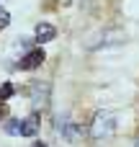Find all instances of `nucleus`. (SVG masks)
Returning <instances> with one entry per match:
<instances>
[{"mask_svg":"<svg viewBox=\"0 0 139 147\" xmlns=\"http://www.w3.org/2000/svg\"><path fill=\"white\" fill-rule=\"evenodd\" d=\"M116 124H119L116 114L108 111V109H101V111L93 114V119H90V124H88V132H90L93 140H108V137L116 132Z\"/></svg>","mask_w":139,"mask_h":147,"instance_id":"obj_1","label":"nucleus"},{"mask_svg":"<svg viewBox=\"0 0 139 147\" xmlns=\"http://www.w3.org/2000/svg\"><path fill=\"white\" fill-rule=\"evenodd\" d=\"M54 132H57V137L64 140V142H80L83 134H85V129H83L77 121H72V116H70L67 111H62V114L54 116Z\"/></svg>","mask_w":139,"mask_h":147,"instance_id":"obj_2","label":"nucleus"},{"mask_svg":"<svg viewBox=\"0 0 139 147\" xmlns=\"http://www.w3.org/2000/svg\"><path fill=\"white\" fill-rule=\"evenodd\" d=\"M49 93H52V85L49 83H34L31 85V106L36 109V111H41V109H46L49 106Z\"/></svg>","mask_w":139,"mask_h":147,"instance_id":"obj_3","label":"nucleus"},{"mask_svg":"<svg viewBox=\"0 0 139 147\" xmlns=\"http://www.w3.org/2000/svg\"><path fill=\"white\" fill-rule=\"evenodd\" d=\"M44 49H31L28 54H23L21 59H18V70H36V67H41V62H44Z\"/></svg>","mask_w":139,"mask_h":147,"instance_id":"obj_4","label":"nucleus"},{"mask_svg":"<svg viewBox=\"0 0 139 147\" xmlns=\"http://www.w3.org/2000/svg\"><path fill=\"white\" fill-rule=\"evenodd\" d=\"M39 127H41V111L34 109V114H28V116L23 119V132H21V137H36Z\"/></svg>","mask_w":139,"mask_h":147,"instance_id":"obj_5","label":"nucleus"},{"mask_svg":"<svg viewBox=\"0 0 139 147\" xmlns=\"http://www.w3.org/2000/svg\"><path fill=\"white\" fill-rule=\"evenodd\" d=\"M54 36H57V28H54L52 23H39V26H36V34H34L36 44H46V41H52Z\"/></svg>","mask_w":139,"mask_h":147,"instance_id":"obj_6","label":"nucleus"},{"mask_svg":"<svg viewBox=\"0 0 139 147\" xmlns=\"http://www.w3.org/2000/svg\"><path fill=\"white\" fill-rule=\"evenodd\" d=\"M21 132H23V119H8V121H5V134L18 137Z\"/></svg>","mask_w":139,"mask_h":147,"instance_id":"obj_7","label":"nucleus"},{"mask_svg":"<svg viewBox=\"0 0 139 147\" xmlns=\"http://www.w3.org/2000/svg\"><path fill=\"white\" fill-rule=\"evenodd\" d=\"M13 93H15L13 83H3V85H0V101H8V98H10Z\"/></svg>","mask_w":139,"mask_h":147,"instance_id":"obj_8","label":"nucleus"},{"mask_svg":"<svg viewBox=\"0 0 139 147\" xmlns=\"http://www.w3.org/2000/svg\"><path fill=\"white\" fill-rule=\"evenodd\" d=\"M8 23H10V13H8L5 8H0V31L8 28Z\"/></svg>","mask_w":139,"mask_h":147,"instance_id":"obj_9","label":"nucleus"},{"mask_svg":"<svg viewBox=\"0 0 139 147\" xmlns=\"http://www.w3.org/2000/svg\"><path fill=\"white\" fill-rule=\"evenodd\" d=\"M5 114H8V109L3 106V101H0V119H5Z\"/></svg>","mask_w":139,"mask_h":147,"instance_id":"obj_10","label":"nucleus"},{"mask_svg":"<svg viewBox=\"0 0 139 147\" xmlns=\"http://www.w3.org/2000/svg\"><path fill=\"white\" fill-rule=\"evenodd\" d=\"M31 147H49V145H46V142H34Z\"/></svg>","mask_w":139,"mask_h":147,"instance_id":"obj_11","label":"nucleus"},{"mask_svg":"<svg viewBox=\"0 0 139 147\" xmlns=\"http://www.w3.org/2000/svg\"><path fill=\"white\" fill-rule=\"evenodd\" d=\"M134 147H139V140H137V142H134Z\"/></svg>","mask_w":139,"mask_h":147,"instance_id":"obj_12","label":"nucleus"}]
</instances>
